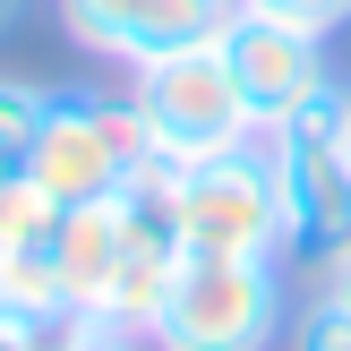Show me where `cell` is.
<instances>
[{"instance_id":"6da1fadb","label":"cell","mask_w":351,"mask_h":351,"mask_svg":"<svg viewBox=\"0 0 351 351\" xmlns=\"http://www.w3.org/2000/svg\"><path fill=\"white\" fill-rule=\"evenodd\" d=\"M129 120L146 137V154L171 171L266 137L249 95H240V77H232V60H223V43H189V51H163V60L129 69Z\"/></svg>"},{"instance_id":"7a4b0ae2","label":"cell","mask_w":351,"mask_h":351,"mask_svg":"<svg viewBox=\"0 0 351 351\" xmlns=\"http://www.w3.org/2000/svg\"><path fill=\"white\" fill-rule=\"evenodd\" d=\"M274 189H283V249L291 257H335L351 249V86L326 77L300 112L266 129Z\"/></svg>"},{"instance_id":"3957f363","label":"cell","mask_w":351,"mask_h":351,"mask_svg":"<svg viewBox=\"0 0 351 351\" xmlns=\"http://www.w3.org/2000/svg\"><path fill=\"white\" fill-rule=\"evenodd\" d=\"M283 326V257H189L163 291L146 351H274Z\"/></svg>"},{"instance_id":"277c9868","label":"cell","mask_w":351,"mask_h":351,"mask_svg":"<svg viewBox=\"0 0 351 351\" xmlns=\"http://www.w3.org/2000/svg\"><path fill=\"white\" fill-rule=\"evenodd\" d=\"M146 163V137L129 120V95H95V86H51L43 95V129H34L26 180L51 206H95L120 197V180Z\"/></svg>"},{"instance_id":"5b68a950","label":"cell","mask_w":351,"mask_h":351,"mask_svg":"<svg viewBox=\"0 0 351 351\" xmlns=\"http://www.w3.org/2000/svg\"><path fill=\"white\" fill-rule=\"evenodd\" d=\"M171 215L189 257H283V189H274L266 137L171 171Z\"/></svg>"},{"instance_id":"8992f818","label":"cell","mask_w":351,"mask_h":351,"mask_svg":"<svg viewBox=\"0 0 351 351\" xmlns=\"http://www.w3.org/2000/svg\"><path fill=\"white\" fill-rule=\"evenodd\" d=\"M232 9L240 0H60V26H69V43H86L95 60L146 69V60H163V51L215 43Z\"/></svg>"},{"instance_id":"52a82bcc","label":"cell","mask_w":351,"mask_h":351,"mask_svg":"<svg viewBox=\"0 0 351 351\" xmlns=\"http://www.w3.org/2000/svg\"><path fill=\"white\" fill-rule=\"evenodd\" d=\"M215 43H223V60H232L240 95H249L257 129H274L283 112H300V103L326 86V34L291 26V17H266V9H232Z\"/></svg>"},{"instance_id":"ba28073f","label":"cell","mask_w":351,"mask_h":351,"mask_svg":"<svg viewBox=\"0 0 351 351\" xmlns=\"http://www.w3.org/2000/svg\"><path fill=\"white\" fill-rule=\"evenodd\" d=\"M51 257H60L69 308L95 317V308H103V283H112V257H120V197L60 206V223H51Z\"/></svg>"},{"instance_id":"9c48e42d","label":"cell","mask_w":351,"mask_h":351,"mask_svg":"<svg viewBox=\"0 0 351 351\" xmlns=\"http://www.w3.org/2000/svg\"><path fill=\"white\" fill-rule=\"evenodd\" d=\"M0 317H17V326H60V317H77V308H69V283H60V257H51V232L0 249Z\"/></svg>"},{"instance_id":"30bf717a","label":"cell","mask_w":351,"mask_h":351,"mask_svg":"<svg viewBox=\"0 0 351 351\" xmlns=\"http://www.w3.org/2000/svg\"><path fill=\"white\" fill-rule=\"evenodd\" d=\"M43 95L51 86H26V77H0V189L26 180V154H34V129H43Z\"/></svg>"},{"instance_id":"8fae6325","label":"cell","mask_w":351,"mask_h":351,"mask_svg":"<svg viewBox=\"0 0 351 351\" xmlns=\"http://www.w3.org/2000/svg\"><path fill=\"white\" fill-rule=\"evenodd\" d=\"M291 351H351V308L335 291H317V300L291 317Z\"/></svg>"},{"instance_id":"7c38bea8","label":"cell","mask_w":351,"mask_h":351,"mask_svg":"<svg viewBox=\"0 0 351 351\" xmlns=\"http://www.w3.org/2000/svg\"><path fill=\"white\" fill-rule=\"evenodd\" d=\"M240 9L291 17V26H308V34H343V26H351V0H240Z\"/></svg>"},{"instance_id":"4fadbf2b","label":"cell","mask_w":351,"mask_h":351,"mask_svg":"<svg viewBox=\"0 0 351 351\" xmlns=\"http://www.w3.org/2000/svg\"><path fill=\"white\" fill-rule=\"evenodd\" d=\"M86 317H60V326H17V317H0V351H51V343H69Z\"/></svg>"},{"instance_id":"5bb4252c","label":"cell","mask_w":351,"mask_h":351,"mask_svg":"<svg viewBox=\"0 0 351 351\" xmlns=\"http://www.w3.org/2000/svg\"><path fill=\"white\" fill-rule=\"evenodd\" d=\"M51 351H146V335H112V326H95V317H86L77 335H69V343H51Z\"/></svg>"},{"instance_id":"9a60e30c","label":"cell","mask_w":351,"mask_h":351,"mask_svg":"<svg viewBox=\"0 0 351 351\" xmlns=\"http://www.w3.org/2000/svg\"><path fill=\"white\" fill-rule=\"evenodd\" d=\"M326 291L351 308V249H335V257H326Z\"/></svg>"},{"instance_id":"2e32d148","label":"cell","mask_w":351,"mask_h":351,"mask_svg":"<svg viewBox=\"0 0 351 351\" xmlns=\"http://www.w3.org/2000/svg\"><path fill=\"white\" fill-rule=\"evenodd\" d=\"M9 26H17V0H0V34H9Z\"/></svg>"}]
</instances>
